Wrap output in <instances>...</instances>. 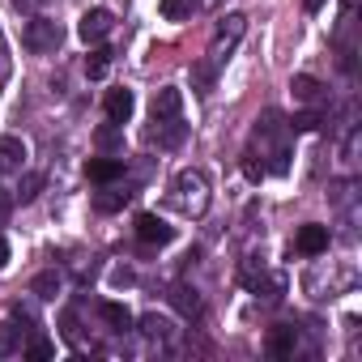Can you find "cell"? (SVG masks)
Listing matches in <instances>:
<instances>
[{
  "mask_svg": "<svg viewBox=\"0 0 362 362\" xmlns=\"http://www.w3.org/2000/svg\"><path fill=\"white\" fill-rule=\"evenodd\" d=\"M170 205L184 218H205V209H209V179H205V170H179L175 184H170Z\"/></svg>",
  "mask_w": 362,
  "mask_h": 362,
  "instance_id": "cell-1",
  "label": "cell"
},
{
  "mask_svg": "<svg viewBox=\"0 0 362 362\" xmlns=\"http://www.w3.org/2000/svg\"><path fill=\"white\" fill-rule=\"evenodd\" d=\"M247 35V18L243 13H226L222 22H218V39H214V64H222L226 60V52L239 43Z\"/></svg>",
  "mask_w": 362,
  "mask_h": 362,
  "instance_id": "cell-2",
  "label": "cell"
},
{
  "mask_svg": "<svg viewBox=\"0 0 362 362\" xmlns=\"http://www.w3.org/2000/svg\"><path fill=\"white\" fill-rule=\"evenodd\" d=\"M22 43H26L30 52H56V47H60V26L47 22V18H30Z\"/></svg>",
  "mask_w": 362,
  "mask_h": 362,
  "instance_id": "cell-3",
  "label": "cell"
},
{
  "mask_svg": "<svg viewBox=\"0 0 362 362\" xmlns=\"http://www.w3.org/2000/svg\"><path fill=\"white\" fill-rule=\"evenodd\" d=\"M136 239L149 243V247H162L175 239V226H166L158 214H136Z\"/></svg>",
  "mask_w": 362,
  "mask_h": 362,
  "instance_id": "cell-4",
  "label": "cell"
},
{
  "mask_svg": "<svg viewBox=\"0 0 362 362\" xmlns=\"http://www.w3.org/2000/svg\"><path fill=\"white\" fill-rule=\"evenodd\" d=\"M111 26H115V18H111L107 9H90V13H81L77 35H81L86 43H103V39L111 35Z\"/></svg>",
  "mask_w": 362,
  "mask_h": 362,
  "instance_id": "cell-5",
  "label": "cell"
},
{
  "mask_svg": "<svg viewBox=\"0 0 362 362\" xmlns=\"http://www.w3.org/2000/svg\"><path fill=\"white\" fill-rule=\"evenodd\" d=\"M294 247H298V256H324L328 252V226H315V222L298 226Z\"/></svg>",
  "mask_w": 362,
  "mask_h": 362,
  "instance_id": "cell-6",
  "label": "cell"
},
{
  "mask_svg": "<svg viewBox=\"0 0 362 362\" xmlns=\"http://www.w3.org/2000/svg\"><path fill=\"white\" fill-rule=\"evenodd\" d=\"M132 111H136L132 90H111V94H107V119H111V124H128Z\"/></svg>",
  "mask_w": 362,
  "mask_h": 362,
  "instance_id": "cell-7",
  "label": "cell"
},
{
  "mask_svg": "<svg viewBox=\"0 0 362 362\" xmlns=\"http://www.w3.org/2000/svg\"><path fill=\"white\" fill-rule=\"evenodd\" d=\"M119 175H124L119 158H90L86 162V179H94V184H115Z\"/></svg>",
  "mask_w": 362,
  "mask_h": 362,
  "instance_id": "cell-8",
  "label": "cell"
},
{
  "mask_svg": "<svg viewBox=\"0 0 362 362\" xmlns=\"http://www.w3.org/2000/svg\"><path fill=\"white\" fill-rule=\"evenodd\" d=\"M179 107H184V94H179L175 86H162V90L153 94V119H175Z\"/></svg>",
  "mask_w": 362,
  "mask_h": 362,
  "instance_id": "cell-9",
  "label": "cell"
},
{
  "mask_svg": "<svg viewBox=\"0 0 362 362\" xmlns=\"http://www.w3.org/2000/svg\"><path fill=\"white\" fill-rule=\"evenodd\" d=\"M26 162V145L18 136H0V170H22Z\"/></svg>",
  "mask_w": 362,
  "mask_h": 362,
  "instance_id": "cell-10",
  "label": "cell"
},
{
  "mask_svg": "<svg viewBox=\"0 0 362 362\" xmlns=\"http://www.w3.org/2000/svg\"><path fill=\"white\" fill-rule=\"evenodd\" d=\"M128 201H132V192H124V188H103V192H94V209H98V214H119Z\"/></svg>",
  "mask_w": 362,
  "mask_h": 362,
  "instance_id": "cell-11",
  "label": "cell"
},
{
  "mask_svg": "<svg viewBox=\"0 0 362 362\" xmlns=\"http://www.w3.org/2000/svg\"><path fill=\"white\" fill-rule=\"evenodd\" d=\"M290 94H294L298 103H315V98H320V81H315L311 73H298V77L290 81Z\"/></svg>",
  "mask_w": 362,
  "mask_h": 362,
  "instance_id": "cell-12",
  "label": "cell"
},
{
  "mask_svg": "<svg viewBox=\"0 0 362 362\" xmlns=\"http://www.w3.org/2000/svg\"><path fill=\"white\" fill-rule=\"evenodd\" d=\"M294 341H298L294 328H273V332H269V354L286 358V354H294Z\"/></svg>",
  "mask_w": 362,
  "mask_h": 362,
  "instance_id": "cell-13",
  "label": "cell"
},
{
  "mask_svg": "<svg viewBox=\"0 0 362 362\" xmlns=\"http://www.w3.org/2000/svg\"><path fill=\"white\" fill-rule=\"evenodd\" d=\"M98 315L115 328V332H124V328H132V315H128V307H119V303H103L98 307Z\"/></svg>",
  "mask_w": 362,
  "mask_h": 362,
  "instance_id": "cell-14",
  "label": "cell"
},
{
  "mask_svg": "<svg viewBox=\"0 0 362 362\" xmlns=\"http://www.w3.org/2000/svg\"><path fill=\"white\" fill-rule=\"evenodd\" d=\"M162 18L166 22H184V18H192V9H197V0H162Z\"/></svg>",
  "mask_w": 362,
  "mask_h": 362,
  "instance_id": "cell-15",
  "label": "cell"
},
{
  "mask_svg": "<svg viewBox=\"0 0 362 362\" xmlns=\"http://www.w3.org/2000/svg\"><path fill=\"white\" fill-rule=\"evenodd\" d=\"M170 298H175V307L184 311L188 320H197V315H201V298H197V290H188V286H179V290H175Z\"/></svg>",
  "mask_w": 362,
  "mask_h": 362,
  "instance_id": "cell-16",
  "label": "cell"
},
{
  "mask_svg": "<svg viewBox=\"0 0 362 362\" xmlns=\"http://www.w3.org/2000/svg\"><path fill=\"white\" fill-rule=\"evenodd\" d=\"M107 69H111V52H107V47H98V52L86 56V77H90V81L107 77Z\"/></svg>",
  "mask_w": 362,
  "mask_h": 362,
  "instance_id": "cell-17",
  "label": "cell"
},
{
  "mask_svg": "<svg viewBox=\"0 0 362 362\" xmlns=\"http://www.w3.org/2000/svg\"><path fill=\"white\" fill-rule=\"evenodd\" d=\"M22 349V328L18 324H0V358H9Z\"/></svg>",
  "mask_w": 362,
  "mask_h": 362,
  "instance_id": "cell-18",
  "label": "cell"
},
{
  "mask_svg": "<svg viewBox=\"0 0 362 362\" xmlns=\"http://www.w3.org/2000/svg\"><path fill=\"white\" fill-rule=\"evenodd\" d=\"M239 166H243V175H247V179H252V184H260V179H264V175H269V166H264V162H260V153H256V149H247V153H243V162H239Z\"/></svg>",
  "mask_w": 362,
  "mask_h": 362,
  "instance_id": "cell-19",
  "label": "cell"
},
{
  "mask_svg": "<svg viewBox=\"0 0 362 362\" xmlns=\"http://www.w3.org/2000/svg\"><path fill=\"white\" fill-rule=\"evenodd\" d=\"M39 188H43V175H26L22 184H18V201L26 205V201H35L39 197Z\"/></svg>",
  "mask_w": 362,
  "mask_h": 362,
  "instance_id": "cell-20",
  "label": "cell"
},
{
  "mask_svg": "<svg viewBox=\"0 0 362 362\" xmlns=\"http://www.w3.org/2000/svg\"><path fill=\"white\" fill-rule=\"evenodd\" d=\"M320 128V115L315 111H298L294 119H290V132H315Z\"/></svg>",
  "mask_w": 362,
  "mask_h": 362,
  "instance_id": "cell-21",
  "label": "cell"
},
{
  "mask_svg": "<svg viewBox=\"0 0 362 362\" xmlns=\"http://www.w3.org/2000/svg\"><path fill=\"white\" fill-rule=\"evenodd\" d=\"M56 290H60V277H56V273L35 277V294H39V298H56Z\"/></svg>",
  "mask_w": 362,
  "mask_h": 362,
  "instance_id": "cell-22",
  "label": "cell"
},
{
  "mask_svg": "<svg viewBox=\"0 0 362 362\" xmlns=\"http://www.w3.org/2000/svg\"><path fill=\"white\" fill-rule=\"evenodd\" d=\"M94 141H98L103 149H119V145H124V136H119V128H115V124H107V128H98V136H94Z\"/></svg>",
  "mask_w": 362,
  "mask_h": 362,
  "instance_id": "cell-23",
  "label": "cell"
},
{
  "mask_svg": "<svg viewBox=\"0 0 362 362\" xmlns=\"http://www.w3.org/2000/svg\"><path fill=\"white\" fill-rule=\"evenodd\" d=\"M141 332H145V337H166L170 324H166L162 315H145V320H141Z\"/></svg>",
  "mask_w": 362,
  "mask_h": 362,
  "instance_id": "cell-24",
  "label": "cell"
},
{
  "mask_svg": "<svg viewBox=\"0 0 362 362\" xmlns=\"http://www.w3.org/2000/svg\"><path fill=\"white\" fill-rule=\"evenodd\" d=\"M52 354H56V345H52V341H43V337L26 345V358H35V362H43V358H52Z\"/></svg>",
  "mask_w": 362,
  "mask_h": 362,
  "instance_id": "cell-25",
  "label": "cell"
},
{
  "mask_svg": "<svg viewBox=\"0 0 362 362\" xmlns=\"http://www.w3.org/2000/svg\"><path fill=\"white\" fill-rule=\"evenodd\" d=\"M197 86H201V94H209V86H214V64H201V69H197Z\"/></svg>",
  "mask_w": 362,
  "mask_h": 362,
  "instance_id": "cell-26",
  "label": "cell"
},
{
  "mask_svg": "<svg viewBox=\"0 0 362 362\" xmlns=\"http://www.w3.org/2000/svg\"><path fill=\"white\" fill-rule=\"evenodd\" d=\"M9 264V243H5V235H0V269Z\"/></svg>",
  "mask_w": 362,
  "mask_h": 362,
  "instance_id": "cell-27",
  "label": "cell"
},
{
  "mask_svg": "<svg viewBox=\"0 0 362 362\" xmlns=\"http://www.w3.org/2000/svg\"><path fill=\"white\" fill-rule=\"evenodd\" d=\"M303 9H307V13H320V9H324V0H303Z\"/></svg>",
  "mask_w": 362,
  "mask_h": 362,
  "instance_id": "cell-28",
  "label": "cell"
}]
</instances>
